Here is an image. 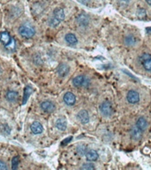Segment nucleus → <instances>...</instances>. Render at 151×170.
<instances>
[{
  "instance_id": "1",
  "label": "nucleus",
  "mask_w": 151,
  "mask_h": 170,
  "mask_svg": "<svg viewBox=\"0 0 151 170\" xmlns=\"http://www.w3.org/2000/svg\"><path fill=\"white\" fill-rule=\"evenodd\" d=\"M65 18V14L63 9L61 8H56L53 12L52 17L49 21V25L52 28L57 27Z\"/></svg>"
},
{
  "instance_id": "2",
  "label": "nucleus",
  "mask_w": 151,
  "mask_h": 170,
  "mask_svg": "<svg viewBox=\"0 0 151 170\" xmlns=\"http://www.w3.org/2000/svg\"><path fill=\"white\" fill-rule=\"evenodd\" d=\"M36 30L29 24H23L19 28V34L24 38H31L35 36Z\"/></svg>"
},
{
  "instance_id": "3",
  "label": "nucleus",
  "mask_w": 151,
  "mask_h": 170,
  "mask_svg": "<svg viewBox=\"0 0 151 170\" xmlns=\"http://www.w3.org/2000/svg\"><path fill=\"white\" fill-rule=\"evenodd\" d=\"M100 111L103 116H110L113 114V106L110 101L104 100L100 106Z\"/></svg>"
},
{
  "instance_id": "4",
  "label": "nucleus",
  "mask_w": 151,
  "mask_h": 170,
  "mask_svg": "<svg viewBox=\"0 0 151 170\" xmlns=\"http://www.w3.org/2000/svg\"><path fill=\"white\" fill-rule=\"evenodd\" d=\"M72 83L75 87H83L89 84V79L84 75H78L72 80Z\"/></svg>"
},
{
  "instance_id": "5",
  "label": "nucleus",
  "mask_w": 151,
  "mask_h": 170,
  "mask_svg": "<svg viewBox=\"0 0 151 170\" xmlns=\"http://www.w3.org/2000/svg\"><path fill=\"white\" fill-rule=\"evenodd\" d=\"M126 99L130 104H136L139 100V95L136 91H129L126 96Z\"/></svg>"
},
{
  "instance_id": "6",
  "label": "nucleus",
  "mask_w": 151,
  "mask_h": 170,
  "mask_svg": "<svg viewBox=\"0 0 151 170\" xmlns=\"http://www.w3.org/2000/svg\"><path fill=\"white\" fill-rule=\"evenodd\" d=\"M41 109L45 113H52L55 110V105L51 101H44L40 105Z\"/></svg>"
},
{
  "instance_id": "7",
  "label": "nucleus",
  "mask_w": 151,
  "mask_h": 170,
  "mask_svg": "<svg viewBox=\"0 0 151 170\" xmlns=\"http://www.w3.org/2000/svg\"><path fill=\"white\" fill-rule=\"evenodd\" d=\"M77 117H78V120L83 124H86L90 121V116H89V114L86 110H81L78 114Z\"/></svg>"
},
{
  "instance_id": "8",
  "label": "nucleus",
  "mask_w": 151,
  "mask_h": 170,
  "mask_svg": "<svg viewBox=\"0 0 151 170\" xmlns=\"http://www.w3.org/2000/svg\"><path fill=\"white\" fill-rule=\"evenodd\" d=\"M131 137L135 141H139L142 138V130H140L137 126L131 129Z\"/></svg>"
},
{
  "instance_id": "9",
  "label": "nucleus",
  "mask_w": 151,
  "mask_h": 170,
  "mask_svg": "<svg viewBox=\"0 0 151 170\" xmlns=\"http://www.w3.org/2000/svg\"><path fill=\"white\" fill-rule=\"evenodd\" d=\"M57 73L60 77L63 78L67 76L69 73V66L67 64H60L57 68Z\"/></svg>"
},
{
  "instance_id": "10",
  "label": "nucleus",
  "mask_w": 151,
  "mask_h": 170,
  "mask_svg": "<svg viewBox=\"0 0 151 170\" xmlns=\"http://www.w3.org/2000/svg\"><path fill=\"white\" fill-rule=\"evenodd\" d=\"M63 100L68 106H73L76 103V96L72 92H66L65 95L63 96Z\"/></svg>"
},
{
  "instance_id": "11",
  "label": "nucleus",
  "mask_w": 151,
  "mask_h": 170,
  "mask_svg": "<svg viewBox=\"0 0 151 170\" xmlns=\"http://www.w3.org/2000/svg\"><path fill=\"white\" fill-rule=\"evenodd\" d=\"M77 21L78 23L81 26V27H87L90 23V19L88 17V15L86 14H79L77 18Z\"/></svg>"
},
{
  "instance_id": "12",
  "label": "nucleus",
  "mask_w": 151,
  "mask_h": 170,
  "mask_svg": "<svg viewBox=\"0 0 151 170\" xmlns=\"http://www.w3.org/2000/svg\"><path fill=\"white\" fill-rule=\"evenodd\" d=\"M30 129H31V131H32L33 134L38 135V134H40V133L43 132V129H43V126H42V124H41L40 122L35 121V122H33V123L31 124Z\"/></svg>"
},
{
  "instance_id": "13",
  "label": "nucleus",
  "mask_w": 151,
  "mask_h": 170,
  "mask_svg": "<svg viewBox=\"0 0 151 170\" xmlns=\"http://www.w3.org/2000/svg\"><path fill=\"white\" fill-rule=\"evenodd\" d=\"M55 126L56 128L60 130V131H65L67 129V121L65 118H59L57 121H56V123H55Z\"/></svg>"
},
{
  "instance_id": "14",
  "label": "nucleus",
  "mask_w": 151,
  "mask_h": 170,
  "mask_svg": "<svg viewBox=\"0 0 151 170\" xmlns=\"http://www.w3.org/2000/svg\"><path fill=\"white\" fill-rule=\"evenodd\" d=\"M86 157V159L88 161H95L98 159L99 154L95 150H90V151H87Z\"/></svg>"
},
{
  "instance_id": "15",
  "label": "nucleus",
  "mask_w": 151,
  "mask_h": 170,
  "mask_svg": "<svg viewBox=\"0 0 151 170\" xmlns=\"http://www.w3.org/2000/svg\"><path fill=\"white\" fill-rule=\"evenodd\" d=\"M136 126L140 129V130H145L147 128V126H148V123H147V120L144 118V117H139L138 120H137V121H136Z\"/></svg>"
},
{
  "instance_id": "16",
  "label": "nucleus",
  "mask_w": 151,
  "mask_h": 170,
  "mask_svg": "<svg viewBox=\"0 0 151 170\" xmlns=\"http://www.w3.org/2000/svg\"><path fill=\"white\" fill-rule=\"evenodd\" d=\"M65 41L69 45H76L78 44V38L76 37L74 34H71V33H68L65 36Z\"/></svg>"
},
{
  "instance_id": "17",
  "label": "nucleus",
  "mask_w": 151,
  "mask_h": 170,
  "mask_svg": "<svg viewBox=\"0 0 151 170\" xmlns=\"http://www.w3.org/2000/svg\"><path fill=\"white\" fill-rule=\"evenodd\" d=\"M137 44V38L133 35H128L124 38V44L126 46H133Z\"/></svg>"
},
{
  "instance_id": "18",
  "label": "nucleus",
  "mask_w": 151,
  "mask_h": 170,
  "mask_svg": "<svg viewBox=\"0 0 151 170\" xmlns=\"http://www.w3.org/2000/svg\"><path fill=\"white\" fill-rule=\"evenodd\" d=\"M6 99L10 102H15L18 99V92L15 91H8L6 93Z\"/></svg>"
},
{
  "instance_id": "19",
  "label": "nucleus",
  "mask_w": 151,
  "mask_h": 170,
  "mask_svg": "<svg viewBox=\"0 0 151 170\" xmlns=\"http://www.w3.org/2000/svg\"><path fill=\"white\" fill-rule=\"evenodd\" d=\"M0 41H1L5 45H8L11 43L12 39H11L10 35L7 32H2V33H0Z\"/></svg>"
},
{
  "instance_id": "20",
  "label": "nucleus",
  "mask_w": 151,
  "mask_h": 170,
  "mask_svg": "<svg viewBox=\"0 0 151 170\" xmlns=\"http://www.w3.org/2000/svg\"><path fill=\"white\" fill-rule=\"evenodd\" d=\"M87 152V147L85 144H79L77 146V153L79 156H86Z\"/></svg>"
},
{
  "instance_id": "21",
  "label": "nucleus",
  "mask_w": 151,
  "mask_h": 170,
  "mask_svg": "<svg viewBox=\"0 0 151 170\" xmlns=\"http://www.w3.org/2000/svg\"><path fill=\"white\" fill-rule=\"evenodd\" d=\"M32 91H33V89L30 86H27L25 88V90H24V96H23V102H22L23 105L27 102V100H28L29 97L30 96V94L32 93Z\"/></svg>"
},
{
  "instance_id": "22",
  "label": "nucleus",
  "mask_w": 151,
  "mask_h": 170,
  "mask_svg": "<svg viewBox=\"0 0 151 170\" xmlns=\"http://www.w3.org/2000/svg\"><path fill=\"white\" fill-rule=\"evenodd\" d=\"M143 67L148 71V72H151V57H149L148 59H147L146 60H144L143 62H141Z\"/></svg>"
},
{
  "instance_id": "23",
  "label": "nucleus",
  "mask_w": 151,
  "mask_h": 170,
  "mask_svg": "<svg viewBox=\"0 0 151 170\" xmlns=\"http://www.w3.org/2000/svg\"><path fill=\"white\" fill-rule=\"evenodd\" d=\"M19 161H20L19 156H15V157L13 158V159H12V168L13 169H16L18 167Z\"/></svg>"
},
{
  "instance_id": "24",
  "label": "nucleus",
  "mask_w": 151,
  "mask_h": 170,
  "mask_svg": "<svg viewBox=\"0 0 151 170\" xmlns=\"http://www.w3.org/2000/svg\"><path fill=\"white\" fill-rule=\"evenodd\" d=\"M146 15H147V13H146V11H145L144 9H139V10L137 11V16H138V18H139V19H145Z\"/></svg>"
},
{
  "instance_id": "25",
  "label": "nucleus",
  "mask_w": 151,
  "mask_h": 170,
  "mask_svg": "<svg viewBox=\"0 0 151 170\" xmlns=\"http://www.w3.org/2000/svg\"><path fill=\"white\" fill-rule=\"evenodd\" d=\"M81 169H86V170H93V169H95V166H94L92 163H86V164H84V165L81 166Z\"/></svg>"
},
{
  "instance_id": "26",
  "label": "nucleus",
  "mask_w": 151,
  "mask_h": 170,
  "mask_svg": "<svg viewBox=\"0 0 151 170\" xmlns=\"http://www.w3.org/2000/svg\"><path fill=\"white\" fill-rule=\"evenodd\" d=\"M7 169V166L6 164L2 161V160H0V170H6Z\"/></svg>"
},
{
  "instance_id": "27",
  "label": "nucleus",
  "mask_w": 151,
  "mask_h": 170,
  "mask_svg": "<svg viewBox=\"0 0 151 170\" xmlns=\"http://www.w3.org/2000/svg\"><path fill=\"white\" fill-rule=\"evenodd\" d=\"M71 139H72V136H69V137H68L67 139H65V140L62 142V144H62V145H65V144H68V142H69Z\"/></svg>"
},
{
  "instance_id": "28",
  "label": "nucleus",
  "mask_w": 151,
  "mask_h": 170,
  "mask_svg": "<svg viewBox=\"0 0 151 170\" xmlns=\"http://www.w3.org/2000/svg\"><path fill=\"white\" fill-rule=\"evenodd\" d=\"M89 1H90V0H79V2L84 4V5H88Z\"/></svg>"
},
{
  "instance_id": "29",
  "label": "nucleus",
  "mask_w": 151,
  "mask_h": 170,
  "mask_svg": "<svg viewBox=\"0 0 151 170\" xmlns=\"http://www.w3.org/2000/svg\"><path fill=\"white\" fill-rule=\"evenodd\" d=\"M146 2H147L149 6H151V0H146Z\"/></svg>"
},
{
  "instance_id": "30",
  "label": "nucleus",
  "mask_w": 151,
  "mask_h": 170,
  "mask_svg": "<svg viewBox=\"0 0 151 170\" xmlns=\"http://www.w3.org/2000/svg\"><path fill=\"white\" fill-rule=\"evenodd\" d=\"M147 32H151V28H147Z\"/></svg>"
}]
</instances>
